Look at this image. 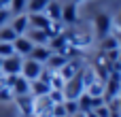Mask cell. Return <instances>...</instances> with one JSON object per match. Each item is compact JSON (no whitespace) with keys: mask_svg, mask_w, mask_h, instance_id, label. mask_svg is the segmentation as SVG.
<instances>
[{"mask_svg":"<svg viewBox=\"0 0 121 117\" xmlns=\"http://www.w3.org/2000/svg\"><path fill=\"white\" fill-rule=\"evenodd\" d=\"M15 38H17V34H15V30L11 26H2L0 28V43H13Z\"/></svg>","mask_w":121,"mask_h":117,"instance_id":"obj_19","label":"cell"},{"mask_svg":"<svg viewBox=\"0 0 121 117\" xmlns=\"http://www.w3.org/2000/svg\"><path fill=\"white\" fill-rule=\"evenodd\" d=\"M32 40L28 38V36H17L15 40H13V51L17 53V55H21V58H28V53L32 51Z\"/></svg>","mask_w":121,"mask_h":117,"instance_id":"obj_9","label":"cell"},{"mask_svg":"<svg viewBox=\"0 0 121 117\" xmlns=\"http://www.w3.org/2000/svg\"><path fill=\"white\" fill-rule=\"evenodd\" d=\"M64 104V109H66V115H74V113H79V104H77V100H64L62 102Z\"/></svg>","mask_w":121,"mask_h":117,"instance_id":"obj_22","label":"cell"},{"mask_svg":"<svg viewBox=\"0 0 121 117\" xmlns=\"http://www.w3.org/2000/svg\"><path fill=\"white\" fill-rule=\"evenodd\" d=\"M30 117H36V115H30Z\"/></svg>","mask_w":121,"mask_h":117,"instance_id":"obj_34","label":"cell"},{"mask_svg":"<svg viewBox=\"0 0 121 117\" xmlns=\"http://www.w3.org/2000/svg\"><path fill=\"white\" fill-rule=\"evenodd\" d=\"M70 117H85V113H81V111H79V113H74V115H70Z\"/></svg>","mask_w":121,"mask_h":117,"instance_id":"obj_30","label":"cell"},{"mask_svg":"<svg viewBox=\"0 0 121 117\" xmlns=\"http://www.w3.org/2000/svg\"><path fill=\"white\" fill-rule=\"evenodd\" d=\"M28 21H30V28H38V30H47V32H49V28L53 23L45 13H28Z\"/></svg>","mask_w":121,"mask_h":117,"instance_id":"obj_7","label":"cell"},{"mask_svg":"<svg viewBox=\"0 0 121 117\" xmlns=\"http://www.w3.org/2000/svg\"><path fill=\"white\" fill-rule=\"evenodd\" d=\"M9 19H11V11H9V9H0V28L6 26Z\"/></svg>","mask_w":121,"mask_h":117,"instance_id":"obj_26","label":"cell"},{"mask_svg":"<svg viewBox=\"0 0 121 117\" xmlns=\"http://www.w3.org/2000/svg\"><path fill=\"white\" fill-rule=\"evenodd\" d=\"M21 62H23V58L17 55V53H13V55H9V58H2V62H0V72H2L4 77H9V75H19V72H21Z\"/></svg>","mask_w":121,"mask_h":117,"instance_id":"obj_2","label":"cell"},{"mask_svg":"<svg viewBox=\"0 0 121 117\" xmlns=\"http://www.w3.org/2000/svg\"><path fill=\"white\" fill-rule=\"evenodd\" d=\"M49 55H51L49 45H34V47H32V51L28 53V58H30V60H36V62H38V64H43V66H45V62L49 60Z\"/></svg>","mask_w":121,"mask_h":117,"instance_id":"obj_10","label":"cell"},{"mask_svg":"<svg viewBox=\"0 0 121 117\" xmlns=\"http://www.w3.org/2000/svg\"><path fill=\"white\" fill-rule=\"evenodd\" d=\"M49 2H51V0H28L26 11H28V13H45V9H47Z\"/></svg>","mask_w":121,"mask_h":117,"instance_id":"obj_18","label":"cell"},{"mask_svg":"<svg viewBox=\"0 0 121 117\" xmlns=\"http://www.w3.org/2000/svg\"><path fill=\"white\" fill-rule=\"evenodd\" d=\"M49 92H51V87H49L45 81H40V79H34V81H30V94H32L34 98L47 96Z\"/></svg>","mask_w":121,"mask_h":117,"instance_id":"obj_15","label":"cell"},{"mask_svg":"<svg viewBox=\"0 0 121 117\" xmlns=\"http://www.w3.org/2000/svg\"><path fill=\"white\" fill-rule=\"evenodd\" d=\"M13 43H0V58H9L13 55Z\"/></svg>","mask_w":121,"mask_h":117,"instance_id":"obj_23","label":"cell"},{"mask_svg":"<svg viewBox=\"0 0 121 117\" xmlns=\"http://www.w3.org/2000/svg\"><path fill=\"white\" fill-rule=\"evenodd\" d=\"M94 111H96V115H98V117H111V107L104 104V102H102L100 107H96Z\"/></svg>","mask_w":121,"mask_h":117,"instance_id":"obj_24","label":"cell"},{"mask_svg":"<svg viewBox=\"0 0 121 117\" xmlns=\"http://www.w3.org/2000/svg\"><path fill=\"white\" fill-rule=\"evenodd\" d=\"M68 62V58L66 55H62V53H55V51H51V55H49V60L45 62V68L47 70H53V72H57L64 64Z\"/></svg>","mask_w":121,"mask_h":117,"instance_id":"obj_13","label":"cell"},{"mask_svg":"<svg viewBox=\"0 0 121 117\" xmlns=\"http://www.w3.org/2000/svg\"><path fill=\"white\" fill-rule=\"evenodd\" d=\"M4 100H13V92L9 87H0V102H4Z\"/></svg>","mask_w":121,"mask_h":117,"instance_id":"obj_25","label":"cell"},{"mask_svg":"<svg viewBox=\"0 0 121 117\" xmlns=\"http://www.w3.org/2000/svg\"><path fill=\"white\" fill-rule=\"evenodd\" d=\"M62 92H64V98H66V100H77V98L85 92V85H83V77H81V72H77L72 79H68V81L64 83Z\"/></svg>","mask_w":121,"mask_h":117,"instance_id":"obj_1","label":"cell"},{"mask_svg":"<svg viewBox=\"0 0 121 117\" xmlns=\"http://www.w3.org/2000/svg\"><path fill=\"white\" fill-rule=\"evenodd\" d=\"M119 64H121V49H119Z\"/></svg>","mask_w":121,"mask_h":117,"instance_id":"obj_33","label":"cell"},{"mask_svg":"<svg viewBox=\"0 0 121 117\" xmlns=\"http://www.w3.org/2000/svg\"><path fill=\"white\" fill-rule=\"evenodd\" d=\"M0 62H2V58H0Z\"/></svg>","mask_w":121,"mask_h":117,"instance_id":"obj_35","label":"cell"},{"mask_svg":"<svg viewBox=\"0 0 121 117\" xmlns=\"http://www.w3.org/2000/svg\"><path fill=\"white\" fill-rule=\"evenodd\" d=\"M68 2H83V0H68Z\"/></svg>","mask_w":121,"mask_h":117,"instance_id":"obj_32","label":"cell"},{"mask_svg":"<svg viewBox=\"0 0 121 117\" xmlns=\"http://www.w3.org/2000/svg\"><path fill=\"white\" fill-rule=\"evenodd\" d=\"M26 4H28V0H11V4H9L11 15H21L26 11Z\"/></svg>","mask_w":121,"mask_h":117,"instance_id":"obj_21","label":"cell"},{"mask_svg":"<svg viewBox=\"0 0 121 117\" xmlns=\"http://www.w3.org/2000/svg\"><path fill=\"white\" fill-rule=\"evenodd\" d=\"M32 40V45H49V32L47 30H38V28H28V32L23 34Z\"/></svg>","mask_w":121,"mask_h":117,"instance_id":"obj_8","label":"cell"},{"mask_svg":"<svg viewBox=\"0 0 121 117\" xmlns=\"http://www.w3.org/2000/svg\"><path fill=\"white\" fill-rule=\"evenodd\" d=\"M11 28L15 30V34L17 36H23L26 32H28V28H30V21H28V15H15L13 17V23H11Z\"/></svg>","mask_w":121,"mask_h":117,"instance_id":"obj_14","label":"cell"},{"mask_svg":"<svg viewBox=\"0 0 121 117\" xmlns=\"http://www.w3.org/2000/svg\"><path fill=\"white\" fill-rule=\"evenodd\" d=\"M94 23H96V34H98V38H100V40H102L104 36H108V34H111V26H113V21H111V17H108V15H104V13L96 15Z\"/></svg>","mask_w":121,"mask_h":117,"instance_id":"obj_4","label":"cell"},{"mask_svg":"<svg viewBox=\"0 0 121 117\" xmlns=\"http://www.w3.org/2000/svg\"><path fill=\"white\" fill-rule=\"evenodd\" d=\"M43 64H38L36 60H30V58H26L23 62H21V77L23 79H28V81H34V79H38L40 77V72H43Z\"/></svg>","mask_w":121,"mask_h":117,"instance_id":"obj_3","label":"cell"},{"mask_svg":"<svg viewBox=\"0 0 121 117\" xmlns=\"http://www.w3.org/2000/svg\"><path fill=\"white\" fill-rule=\"evenodd\" d=\"M0 87H4V75L0 72Z\"/></svg>","mask_w":121,"mask_h":117,"instance_id":"obj_29","label":"cell"},{"mask_svg":"<svg viewBox=\"0 0 121 117\" xmlns=\"http://www.w3.org/2000/svg\"><path fill=\"white\" fill-rule=\"evenodd\" d=\"M81 68H83V62H81L79 58H74V60H68V62H66L57 72L62 75V79H64V81H68V79H72L77 72H81Z\"/></svg>","mask_w":121,"mask_h":117,"instance_id":"obj_5","label":"cell"},{"mask_svg":"<svg viewBox=\"0 0 121 117\" xmlns=\"http://www.w3.org/2000/svg\"><path fill=\"white\" fill-rule=\"evenodd\" d=\"M77 19H79L77 2H66V4H62V17H60V21L66 23V26H72V23H77Z\"/></svg>","mask_w":121,"mask_h":117,"instance_id":"obj_6","label":"cell"},{"mask_svg":"<svg viewBox=\"0 0 121 117\" xmlns=\"http://www.w3.org/2000/svg\"><path fill=\"white\" fill-rule=\"evenodd\" d=\"M15 102L19 104V111L23 113V117L34 115V96L28 94V96H15Z\"/></svg>","mask_w":121,"mask_h":117,"instance_id":"obj_12","label":"cell"},{"mask_svg":"<svg viewBox=\"0 0 121 117\" xmlns=\"http://www.w3.org/2000/svg\"><path fill=\"white\" fill-rule=\"evenodd\" d=\"M100 47H102V51H113V49H119V45H117V36H113V34L104 36V38H102V43H100Z\"/></svg>","mask_w":121,"mask_h":117,"instance_id":"obj_20","label":"cell"},{"mask_svg":"<svg viewBox=\"0 0 121 117\" xmlns=\"http://www.w3.org/2000/svg\"><path fill=\"white\" fill-rule=\"evenodd\" d=\"M9 90L13 92V98H15V96H28V94H30V81H28V79H23L21 75H17Z\"/></svg>","mask_w":121,"mask_h":117,"instance_id":"obj_11","label":"cell"},{"mask_svg":"<svg viewBox=\"0 0 121 117\" xmlns=\"http://www.w3.org/2000/svg\"><path fill=\"white\" fill-rule=\"evenodd\" d=\"M117 26H119V30H121V11L117 13Z\"/></svg>","mask_w":121,"mask_h":117,"instance_id":"obj_28","label":"cell"},{"mask_svg":"<svg viewBox=\"0 0 121 117\" xmlns=\"http://www.w3.org/2000/svg\"><path fill=\"white\" fill-rule=\"evenodd\" d=\"M85 94H89L91 98H102V96H104V81L96 77V79L85 87Z\"/></svg>","mask_w":121,"mask_h":117,"instance_id":"obj_16","label":"cell"},{"mask_svg":"<svg viewBox=\"0 0 121 117\" xmlns=\"http://www.w3.org/2000/svg\"><path fill=\"white\" fill-rule=\"evenodd\" d=\"M45 15H47L51 21H60V17H62V4L55 2V0H51V2L47 4V9H45Z\"/></svg>","mask_w":121,"mask_h":117,"instance_id":"obj_17","label":"cell"},{"mask_svg":"<svg viewBox=\"0 0 121 117\" xmlns=\"http://www.w3.org/2000/svg\"><path fill=\"white\" fill-rule=\"evenodd\" d=\"M85 117H98V115H96V111H87V113H85Z\"/></svg>","mask_w":121,"mask_h":117,"instance_id":"obj_27","label":"cell"},{"mask_svg":"<svg viewBox=\"0 0 121 117\" xmlns=\"http://www.w3.org/2000/svg\"><path fill=\"white\" fill-rule=\"evenodd\" d=\"M117 45H119V49H121V32L117 34Z\"/></svg>","mask_w":121,"mask_h":117,"instance_id":"obj_31","label":"cell"}]
</instances>
